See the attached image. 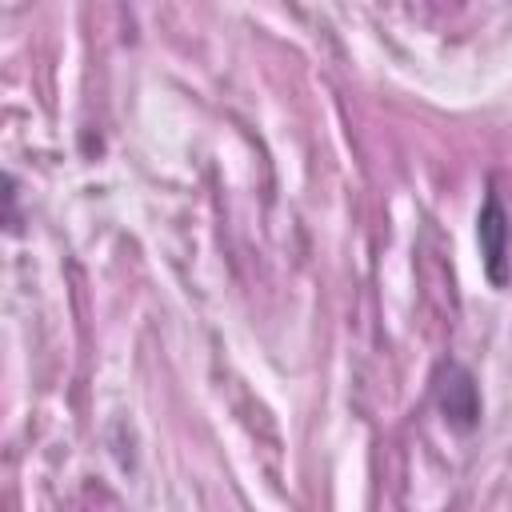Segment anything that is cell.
I'll use <instances>...</instances> for the list:
<instances>
[{
  "mask_svg": "<svg viewBox=\"0 0 512 512\" xmlns=\"http://www.w3.org/2000/svg\"><path fill=\"white\" fill-rule=\"evenodd\" d=\"M432 400L456 432H472L480 424V392H476V380L468 368H460L452 360L440 364L432 376Z\"/></svg>",
  "mask_w": 512,
  "mask_h": 512,
  "instance_id": "cell-2",
  "label": "cell"
},
{
  "mask_svg": "<svg viewBox=\"0 0 512 512\" xmlns=\"http://www.w3.org/2000/svg\"><path fill=\"white\" fill-rule=\"evenodd\" d=\"M476 244H480V264H484L488 284L508 288V280H512V216L492 188L476 216Z\"/></svg>",
  "mask_w": 512,
  "mask_h": 512,
  "instance_id": "cell-1",
  "label": "cell"
}]
</instances>
